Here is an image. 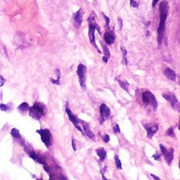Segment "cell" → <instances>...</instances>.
<instances>
[{"label": "cell", "mask_w": 180, "mask_h": 180, "mask_svg": "<svg viewBox=\"0 0 180 180\" xmlns=\"http://www.w3.org/2000/svg\"><path fill=\"white\" fill-rule=\"evenodd\" d=\"M163 98L170 103L172 107L176 111H180V103L176 98V96L170 92H165L163 94Z\"/></svg>", "instance_id": "8992f818"}, {"label": "cell", "mask_w": 180, "mask_h": 180, "mask_svg": "<svg viewBox=\"0 0 180 180\" xmlns=\"http://www.w3.org/2000/svg\"><path fill=\"white\" fill-rule=\"evenodd\" d=\"M142 101L146 105L151 106L154 109H156L158 106V103L155 96L149 91H146L142 94Z\"/></svg>", "instance_id": "277c9868"}, {"label": "cell", "mask_w": 180, "mask_h": 180, "mask_svg": "<svg viewBox=\"0 0 180 180\" xmlns=\"http://www.w3.org/2000/svg\"><path fill=\"white\" fill-rule=\"evenodd\" d=\"M164 75L169 80L175 81V79H176V73L173 70H172L169 68H166L165 70H164Z\"/></svg>", "instance_id": "4fadbf2b"}, {"label": "cell", "mask_w": 180, "mask_h": 180, "mask_svg": "<svg viewBox=\"0 0 180 180\" xmlns=\"http://www.w3.org/2000/svg\"><path fill=\"white\" fill-rule=\"evenodd\" d=\"M159 0H153V2H152V6L153 7H155L156 5V4L158 3V1Z\"/></svg>", "instance_id": "d6a6232c"}, {"label": "cell", "mask_w": 180, "mask_h": 180, "mask_svg": "<svg viewBox=\"0 0 180 180\" xmlns=\"http://www.w3.org/2000/svg\"><path fill=\"white\" fill-rule=\"evenodd\" d=\"M111 115V110L106 104L103 103L100 106V123L102 124Z\"/></svg>", "instance_id": "9c48e42d"}, {"label": "cell", "mask_w": 180, "mask_h": 180, "mask_svg": "<svg viewBox=\"0 0 180 180\" xmlns=\"http://www.w3.org/2000/svg\"><path fill=\"white\" fill-rule=\"evenodd\" d=\"M97 24L96 23L95 18H94V16H90L89 18V32H88L90 42H91V44L97 49V52H98L99 53H101L99 49L97 47L95 41V30L96 29H97Z\"/></svg>", "instance_id": "3957f363"}, {"label": "cell", "mask_w": 180, "mask_h": 180, "mask_svg": "<svg viewBox=\"0 0 180 180\" xmlns=\"http://www.w3.org/2000/svg\"><path fill=\"white\" fill-rule=\"evenodd\" d=\"M153 158H154V160H158L160 158V155L158 154H155L154 156H153Z\"/></svg>", "instance_id": "f546056e"}, {"label": "cell", "mask_w": 180, "mask_h": 180, "mask_svg": "<svg viewBox=\"0 0 180 180\" xmlns=\"http://www.w3.org/2000/svg\"><path fill=\"white\" fill-rule=\"evenodd\" d=\"M118 24H119V28H120V30H121L122 28V19L118 17Z\"/></svg>", "instance_id": "f1b7e54d"}, {"label": "cell", "mask_w": 180, "mask_h": 180, "mask_svg": "<svg viewBox=\"0 0 180 180\" xmlns=\"http://www.w3.org/2000/svg\"><path fill=\"white\" fill-rule=\"evenodd\" d=\"M77 73L79 77V85L82 87L85 88L87 78V67L83 64H79L77 66Z\"/></svg>", "instance_id": "52a82bcc"}, {"label": "cell", "mask_w": 180, "mask_h": 180, "mask_svg": "<svg viewBox=\"0 0 180 180\" xmlns=\"http://www.w3.org/2000/svg\"><path fill=\"white\" fill-rule=\"evenodd\" d=\"M103 141L105 142V143H108V142L110 141V137L108 134H105L104 136H103Z\"/></svg>", "instance_id": "83f0119b"}, {"label": "cell", "mask_w": 180, "mask_h": 180, "mask_svg": "<svg viewBox=\"0 0 180 180\" xmlns=\"http://www.w3.org/2000/svg\"><path fill=\"white\" fill-rule=\"evenodd\" d=\"M11 134L13 136L14 138H16V139H21V136L20 132H19V130L16 128H13L11 131Z\"/></svg>", "instance_id": "ffe728a7"}, {"label": "cell", "mask_w": 180, "mask_h": 180, "mask_svg": "<svg viewBox=\"0 0 180 180\" xmlns=\"http://www.w3.org/2000/svg\"><path fill=\"white\" fill-rule=\"evenodd\" d=\"M160 10V23L158 29V42L160 45L164 35L165 29V21L167 19V12H168V4L167 1H163L159 6Z\"/></svg>", "instance_id": "6da1fadb"}, {"label": "cell", "mask_w": 180, "mask_h": 180, "mask_svg": "<svg viewBox=\"0 0 180 180\" xmlns=\"http://www.w3.org/2000/svg\"><path fill=\"white\" fill-rule=\"evenodd\" d=\"M130 6L133 8H137L138 4L135 0H130Z\"/></svg>", "instance_id": "d4e9b609"}, {"label": "cell", "mask_w": 180, "mask_h": 180, "mask_svg": "<svg viewBox=\"0 0 180 180\" xmlns=\"http://www.w3.org/2000/svg\"><path fill=\"white\" fill-rule=\"evenodd\" d=\"M0 110L2 111H9V107L6 104H1L0 105Z\"/></svg>", "instance_id": "cb8c5ba5"}, {"label": "cell", "mask_w": 180, "mask_h": 180, "mask_svg": "<svg viewBox=\"0 0 180 180\" xmlns=\"http://www.w3.org/2000/svg\"><path fill=\"white\" fill-rule=\"evenodd\" d=\"M151 176L153 178H154V179H158V180H159V179H160V178L158 177H156V176H155V175H153V174H151Z\"/></svg>", "instance_id": "836d02e7"}, {"label": "cell", "mask_w": 180, "mask_h": 180, "mask_svg": "<svg viewBox=\"0 0 180 180\" xmlns=\"http://www.w3.org/2000/svg\"><path fill=\"white\" fill-rule=\"evenodd\" d=\"M80 122L82 123L83 129H84V130H85V132L86 133L87 136L89 139H92V140H94V139H95V136H94V134H93V132L91 131V130H90L89 124L84 122V121H80Z\"/></svg>", "instance_id": "5bb4252c"}, {"label": "cell", "mask_w": 180, "mask_h": 180, "mask_svg": "<svg viewBox=\"0 0 180 180\" xmlns=\"http://www.w3.org/2000/svg\"><path fill=\"white\" fill-rule=\"evenodd\" d=\"M66 111L68 115V117H69V119H70V120L71 121L72 123L74 124L75 127L79 132H81L82 133V129H81V127L79 126V122H80V120H79L78 118H77V117H76L75 115L73 113H72L71 111H70L68 108H66Z\"/></svg>", "instance_id": "30bf717a"}, {"label": "cell", "mask_w": 180, "mask_h": 180, "mask_svg": "<svg viewBox=\"0 0 180 180\" xmlns=\"http://www.w3.org/2000/svg\"><path fill=\"white\" fill-rule=\"evenodd\" d=\"M101 46L103 49V53H104V56L103 57V61L105 63H107L108 61H109V58H110L111 54H110V51H109V48L106 46L103 45L101 43Z\"/></svg>", "instance_id": "2e32d148"}, {"label": "cell", "mask_w": 180, "mask_h": 180, "mask_svg": "<svg viewBox=\"0 0 180 180\" xmlns=\"http://www.w3.org/2000/svg\"><path fill=\"white\" fill-rule=\"evenodd\" d=\"M96 152H97V155L99 156V160L100 161H103V160L106 159V150L103 148H97L96 150Z\"/></svg>", "instance_id": "e0dca14e"}, {"label": "cell", "mask_w": 180, "mask_h": 180, "mask_svg": "<svg viewBox=\"0 0 180 180\" xmlns=\"http://www.w3.org/2000/svg\"><path fill=\"white\" fill-rule=\"evenodd\" d=\"M104 40L107 44H113L115 42V37L113 33L112 32H106L104 34Z\"/></svg>", "instance_id": "9a60e30c"}, {"label": "cell", "mask_w": 180, "mask_h": 180, "mask_svg": "<svg viewBox=\"0 0 180 180\" xmlns=\"http://www.w3.org/2000/svg\"><path fill=\"white\" fill-rule=\"evenodd\" d=\"M179 130H180V119H179Z\"/></svg>", "instance_id": "e575fe53"}, {"label": "cell", "mask_w": 180, "mask_h": 180, "mask_svg": "<svg viewBox=\"0 0 180 180\" xmlns=\"http://www.w3.org/2000/svg\"><path fill=\"white\" fill-rule=\"evenodd\" d=\"M179 168H180V160H179Z\"/></svg>", "instance_id": "d590c367"}, {"label": "cell", "mask_w": 180, "mask_h": 180, "mask_svg": "<svg viewBox=\"0 0 180 180\" xmlns=\"http://www.w3.org/2000/svg\"><path fill=\"white\" fill-rule=\"evenodd\" d=\"M115 165H116L117 168L118 169H122V163L120 160L119 158L117 155L115 156Z\"/></svg>", "instance_id": "44dd1931"}, {"label": "cell", "mask_w": 180, "mask_h": 180, "mask_svg": "<svg viewBox=\"0 0 180 180\" xmlns=\"http://www.w3.org/2000/svg\"><path fill=\"white\" fill-rule=\"evenodd\" d=\"M143 124L146 130L147 136H148V138H149V139H151V138L154 136V135L157 132L158 130V125L157 124L152 126H147L146 124Z\"/></svg>", "instance_id": "8fae6325"}, {"label": "cell", "mask_w": 180, "mask_h": 180, "mask_svg": "<svg viewBox=\"0 0 180 180\" xmlns=\"http://www.w3.org/2000/svg\"><path fill=\"white\" fill-rule=\"evenodd\" d=\"M30 115L37 120H40L45 115V107L43 104L40 103H35L29 109Z\"/></svg>", "instance_id": "7a4b0ae2"}, {"label": "cell", "mask_w": 180, "mask_h": 180, "mask_svg": "<svg viewBox=\"0 0 180 180\" xmlns=\"http://www.w3.org/2000/svg\"><path fill=\"white\" fill-rule=\"evenodd\" d=\"M118 82H119V85L123 89L124 91H126L127 92H128L129 91V86H130V85H129L128 82H127V81H120V80H118Z\"/></svg>", "instance_id": "d6986e66"}, {"label": "cell", "mask_w": 180, "mask_h": 180, "mask_svg": "<svg viewBox=\"0 0 180 180\" xmlns=\"http://www.w3.org/2000/svg\"><path fill=\"white\" fill-rule=\"evenodd\" d=\"M72 146H73V149H74V151H76V144H75V139H73V141H72Z\"/></svg>", "instance_id": "1f68e13d"}, {"label": "cell", "mask_w": 180, "mask_h": 180, "mask_svg": "<svg viewBox=\"0 0 180 180\" xmlns=\"http://www.w3.org/2000/svg\"><path fill=\"white\" fill-rule=\"evenodd\" d=\"M179 84H180V80H179Z\"/></svg>", "instance_id": "8d00e7d4"}, {"label": "cell", "mask_w": 180, "mask_h": 180, "mask_svg": "<svg viewBox=\"0 0 180 180\" xmlns=\"http://www.w3.org/2000/svg\"><path fill=\"white\" fill-rule=\"evenodd\" d=\"M83 15L84 12L82 9H79L78 11H77V13L75 14L74 22L76 28H79L80 27L81 24L82 22V19H83Z\"/></svg>", "instance_id": "7c38bea8"}, {"label": "cell", "mask_w": 180, "mask_h": 180, "mask_svg": "<svg viewBox=\"0 0 180 180\" xmlns=\"http://www.w3.org/2000/svg\"><path fill=\"white\" fill-rule=\"evenodd\" d=\"M113 131H114V132L115 133V134L120 132V127H119V125H118V124H115V125L114 126Z\"/></svg>", "instance_id": "484cf974"}, {"label": "cell", "mask_w": 180, "mask_h": 180, "mask_svg": "<svg viewBox=\"0 0 180 180\" xmlns=\"http://www.w3.org/2000/svg\"><path fill=\"white\" fill-rule=\"evenodd\" d=\"M102 15H103V18H104L105 20H106V25H107L108 26H109V25H110V19H109V18L108 17V16H106V15H105L103 13H102Z\"/></svg>", "instance_id": "4316f807"}, {"label": "cell", "mask_w": 180, "mask_h": 180, "mask_svg": "<svg viewBox=\"0 0 180 180\" xmlns=\"http://www.w3.org/2000/svg\"><path fill=\"white\" fill-rule=\"evenodd\" d=\"M4 82H5V79H4L2 76L0 75V87L2 86L4 84Z\"/></svg>", "instance_id": "4dcf8cb0"}, {"label": "cell", "mask_w": 180, "mask_h": 180, "mask_svg": "<svg viewBox=\"0 0 180 180\" xmlns=\"http://www.w3.org/2000/svg\"><path fill=\"white\" fill-rule=\"evenodd\" d=\"M167 136H171V137H175V132H174L173 127H170V128H169L168 130H167Z\"/></svg>", "instance_id": "7402d4cb"}, {"label": "cell", "mask_w": 180, "mask_h": 180, "mask_svg": "<svg viewBox=\"0 0 180 180\" xmlns=\"http://www.w3.org/2000/svg\"><path fill=\"white\" fill-rule=\"evenodd\" d=\"M121 50H122V53H123V58H124V64L125 65H127V50H126L125 49H124L123 47L121 48Z\"/></svg>", "instance_id": "603a6c76"}, {"label": "cell", "mask_w": 180, "mask_h": 180, "mask_svg": "<svg viewBox=\"0 0 180 180\" xmlns=\"http://www.w3.org/2000/svg\"><path fill=\"white\" fill-rule=\"evenodd\" d=\"M29 109H30L29 105H28L26 102H24V103H21V104L18 107V110H19L21 113L27 112L28 111H29Z\"/></svg>", "instance_id": "ac0fdd59"}, {"label": "cell", "mask_w": 180, "mask_h": 180, "mask_svg": "<svg viewBox=\"0 0 180 180\" xmlns=\"http://www.w3.org/2000/svg\"><path fill=\"white\" fill-rule=\"evenodd\" d=\"M37 132L40 134L41 136V139L45 146L47 148L52 145V133L48 129H41V130H37Z\"/></svg>", "instance_id": "5b68a950"}, {"label": "cell", "mask_w": 180, "mask_h": 180, "mask_svg": "<svg viewBox=\"0 0 180 180\" xmlns=\"http://www.w3.org/2000/svg\"><path fill=\"white\" fill-rule=\"evenodd\" d=\"M160 148L162 154L164 156L165 160L167 165H169L172 163V160L174 158V149L172 148H170L169 150L166 149V148L163 146V144H160Z\"/></svg>", "instance_id": "ba28073f"}]
</instances>
